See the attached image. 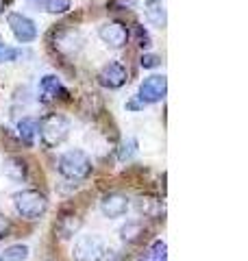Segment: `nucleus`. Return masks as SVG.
Wrapping results in <instances>:
<instances>
[{
    "instance_id": "obj_1",
    "label": "nucleus",
    "mask_w": 248,
    "mask_h": 261,
    "mask_svg": "<svg viewBox=\"0 0 248 261\" xmlns=\"http://www.w3.org/2000/svg\"><path fill=\"white\" fill-rule=\"evenodd\" d=\"M57 170H59V174L70 178V181H83V178H87L89 174H92V159H89V154L85 150H68L63 152L59 157V166H57Z\"/></svg>"
},
{
    "instance_id": "obj_2",
    "label": "nucleus",
    "mask_w": 248,
    "mask_h": 261,
    "mask_svg": "<svg viewBox=\"0 0 248 261\" xmlns=\"http://www.w3.org/2000/svg\"><path fill=\"white\" fill-rule=\"evenodd\" d=\"M37 133L41 137V142L48 148H55V146L63 144L70 135V120L61 116V113H48L46 118H41V122H37Z\"/></svg>"
},
{
    "instance_id": "obj_3",
    "label": "nucleus",
    "mask_w": 248,
    "mask_h": 261,
    "mask_svg": "<svg viewBox=\"0 0 248 261\" xmlns=\"http://www.w3.org/2000/svg\"><path fill=\"white\" fill-rule=\"evenodd\" d=\"M13 207L18 211V216L27 220H37L46 214L48 200L46 196L37 190H22L18 194H13Z\"/></svg>"
},
{
    "instance_id": "obj_4",
    "label": "nucleus",
    "mask_w": 248,
    "mask_h": 261,
    "mask_svg": "<svg viewBox=\"0 0 248 261\" xmlns=\"http://www.w3.org/2000/svg\"><path fill=\"white\" fill-rule=\"evenodd\" d=\"M105 252V242L101 235H81V238L77 240V244H74V261H101Z\"/></svg>"
},
{
    "instance_id": "obj_5",
    "label": "nucleus",
    "mask_w": 248,
    "mask_h": 261,
    "mask_svg": "<svg viewBox=\"0 0 248 261\" xmlns=\"http://www.w3.org/2000/svg\"><path fill=\"white\" fill-rule=\"evenodd\" d=\"M7 22H9V29L13 33V37L18 39L20 44H31V42H35V37H37V27H35V22H33L31 18H27V15H22V13H9L7 15Z\"/></svg>"
},
{
    "instance_id": "obj_6",
    "label": "nucleus",
    "mask_w": 248,
    "mask_h": 261,
    "mask_svg": "<svg viewBox=\"0 0 248 261\" xmlns=\"http://www.w3.org/2000/svg\"><path fill=\"white\" fill-rule=\"evenodd\" d=\"M165 92H168V79H165L163 74H153V76L144 79V83L139 85L137 98L144 105L146 102H159L165 98Z\"/></svg>"
},
{
    "instance_id": "obj_7",
    "label": "nucleus",
    "mask_w": 248,
    "mask_h": 261,
    "mask_svg": "<svg viewBox=\"0 0 248 261\" xmlns=\"http://www.w3.org/2000/svg\"><path fill=\"white\" fill-rule=\"evenodd\" d=\"M129 79V72L122 63L118 61H109L107 65H103L101 72H98V83L103 87H109V89H120Z\"/></svg>"
},
{
    "instance_id": "obj_8",
    "label": "nucleus",
    "mask_w": 248,
    "mask_h": 261,
    "mask_svg": "<svg viewBox=\"0 0 248 261\" xmlns=\"http://www.w3.org/2000/svg\"><path fill=\"white\" fill-rule=\"evenodd\" d=\"M98 37L109 48H122L129 42V31L118 22H105L98 27Z\"/></svg>"
},
{
    "instance_id": "obj_9",
    "label": "nucleus",
    "mask_w": 248,
    "mask_h": 261,
    "mask_svg": "<svg viewBox=\"0 0 248 261\" xmlns=\"http://www.w3.org/2000/svg\"><path fill=\"white\" fill-rule=\"evenodd\" d=\"M55 48L59 50L61 55H77L81 48H83V37L79 31H72V29H65V31H59L55 35Z\"/></svg>"
},
{
    "instance_id": "obj_10",
    "label": "nucleus",
    "mask_w": 248,
    "mask_h": 261,
    "mask_svg": "<svg viewBox=\"0 0 248 261\" xmlns=\"http://www.w3.org/2000/svg\"><path fill=\"white\" fill-rule=\"evenodd\" d=\"M127 209H129V198L124 194L111 192V194H105L101 200V211L105 218H120L127 214Z\"/></svg>"
},
{
    "instance_id": "obj_11",
    "label": "nucleus",
    "mask_w": 248,
    "mask_h": 261,
    "mask_svg": "<svg viewBox=\"0 0 248 261\" xmlns=\"http://www.w3.org/2000/svg\"><path fill=\"white\" fill-rule=\"evenodd\" d=\"M68 96V89L61 85V81L55 74H46L39 81V98L44 102H53L57 98H65Z\"/></svg>"
},
{
    "instance_id": "obj_12",
    "label": "nucleus",
    "mask_w": 248,
    "mask_h": 261,
    "mask_svg": "<svg viewBox=\"0 0 248 261\" xmlns=\"http://www.w3.org/2000/svg\"><path fill=\"white\" fill-rule=\"evenodd\" d=\"M81 224H83V220H81L77 214H63V216L59 218V222H57L55 231H57V235H59L61 240H70V238H74V235H77V231L81 228Z\"/></svg>"
},
{
    "instance_id": "obj_13",
    "label": "nucleus",
    "mask_w": 248,
    "mask_h": 261,
    "mask_svg": "<svg viewBox=\"0 0 248 261\" xmlns=\"http://www.w3.org/2000/svg\"><path fill=\"white\" fill-rule=\"evenodd\" d=\"M135 209L137 214H142L146 218H159L163 214V202L159 198H155V196H137Z\"/></svg>"
},
{
    "instance_id": "obj_14",
    "label": "nucleus",
    "mask_w": 248,
    "mask_h": 261,
    "mask_svg": "<svg viewBox=\"0 0 248 261\" xmlns=\"http://www.w3.org/2000/svg\"><path fill=\"white\" fill-rule=\"evenodd\" d=\"M146 20L153 24V27H165V7H163V0H146Z\"/></svg>"
},
{
    "instance_id": "obj_15",
    "label": "nucleus",
    "mask_w": 248,
    "mask_h": 261,
    "mask_svg": "<svg viewBox=\"0 0 248 261\" xmlns=\"http://www.w3.org/2000/svg\"><path fill=\"white\" fill-rule=\"evenodd\" d=\"M3 172L13 181H22V178H27V163L22 157H9L3 163Z\"/></svg>"
},
{
    "instance_id": "obj_16",
    "label": "nucleus",
    "mask_w": 248,
    "mask_h": 261,
    "mask_svg": "<svg viewBox=\"0 0 248 261\" xmlns=\"http://www.w3.org/2000/svg\"><path fill=\"white\" fill-rule=\"evenodd\" d=\"M144 235H146V226L142 222H137V220H131V222H127L120 228V238L127 244H135L142 240Z\"/></svg>"
},
{
    "instance_id": "obj_17",
    "label": "nucleus",
    "mask_w": 248,
    "mask_h": 261,
    "mask_svg": "<svg viewBox=\"0 0 248 261\" xmlns=\"http://www.w3.org/2000/svg\"><path fill=\"white\" fill-rule=\"evenodd\" d=\"M18 133H20L24 144L33 146V142H35V135H37V120L35 118H22L20 124H18Z\"/></svg>"
},
{
    "instance_id": "obj_18",
    "label": "nucleus",
    "mask_w": 248,
    "mask_h": 261,
    "mask_svg": "<svg viewBox=\"0 0 248 261\" xmlns=\"http://www.w3.org/2000/svg\"><path fill=\"white\" fill-rule=\"evenodd\" d=\"M168 246H165V242H161V240H157L151 248H148V252L142 257V261H165L168 259Z\"/></svg>"
},
{
    "instance_id": "obj_19",
    "label": "nucleus",
    "mask_w": 248,
    "mask_h": 261,
    "mask_svg": "<svg viewBox=\"0 0 248 261\" xmlns=\"http://www.w3.org/2000/svg\"><path fill=\"white\" fill-rule=\"evenodd\" d=\"M27 257H29V246H24V244H13V246L5 248L3 261H24Z\"/></svg>"
},
{
    "instance_id": "obj_20",
    "label": "nucleus",
    "mask_w": 248,
    "mask_h": 261,
    "mask_svg": "<svg viewBox=\"0 0 248 261\" xmlns=\"http://www.w3.org/2000/svg\"><path fill=\"white\" fill-rule=\"evenodd\" d=\"M70 5H72V0H46V3H44L46 11H48V13H53V15H57V13H65V11L70 9Z\"/></svg>"
},
{
    "instance_id": "obj_21",
    "label": "nucleus",
    "mask_w": 248,
    "mask_h": 261,
    "mask_svg": "<svg viewBox=\"0 0 248 261\" xmlns=\"http://www.w3.org/2000/svg\"><path fill=\"white\" fill-rule=\"evenodd\" d=\"M135 148H137V142L131 137V140H127L122 146H120V152H118V157H120V161H127V159H131L135 154Z\"/></svg>"
},
{
    "instance_id": "obj_22",
    "label": "nucleus",
    "mask_w": 248,
    "mask_h": 261,
    "mask_svg": "<svg viewBox=\"0 0 248 261\" xmlns=\"http://www.w3.org/2000/svg\"><path fill=\"white\" fill-rule=\"evenodd\" d=\"M18 57H20V50L7 46L3 42V37H0V63H3V61H13V59H18Z\"/></svg>"
},
{
    "instance_id": "obj_23",
    "label": "nucleus",
    "mask_w": 248,
    "mask_h": 261,
    "mask_svg": "<svg viewBox=\"0 0 248 261\" xmlns=\"http://www.w3.org/2000/svg\"><path fill=\"white\" fill-rule=\"evenodd\" d=\"M139 65L146 68V70L159 68V65H161V57L159 55H153V53H146V55H142V59H139Z\"/></svg>"
},
{
    "instance_id": "obj_24",
    "label": "nucleus",
    "mask_w": 248,
    "mask_h": 261,
    "mask_svg": "<svg viewBox=\"0 0 248 261\" xmlns=\"http://www.w3.org/2000/svg\"><path fill=\"white\" fill-rule=\"evenodd\" d=\"M11 220L7 218L5 214H0V240H5V238H9L11 235Z\"/></svg>"
},
{
    "instance_id": "obj_25",
    "label": "nucleus",
    "mask_w": 248,
    "mask_h": 261,
    "mask_svg": "<svg viewBox=\"0 0 248 261\" xmlns=\"http://www.w3.org/2000/svg\"><path fill=\"white\" fill-rule=\"evenodd\" d=\"M135 33H137V42H139V46H142V48H148V46H151V37H148V33H146L142 27H137Z\"/></svg>"
},
{
    "instance_id": "obj_26",
    "label": "nucleus",
    "mask_w": 248,
    "mask_h": 261,
    "mask_svg": "<svg viewBox=\"0 0 248 261\" xmlns=\"http://www.w3.org/2000/svg\"><path fill=\"white\" fill-rule=\"evenodd\" d=\"M101 261H122V257H120V252H115V250H105Z\"/></svg>"
},
{
    "instance_id": "obj_27",
    "label": "nucleus",
    "mask_w": 248,
    "mask_h": 261,
    "mask_svg": "<svg viewBox=\"0 0 248 261\" xmlns=\"http://www.w3.org/2000/svg\"><path fill=\"white\" fill-rule=\"evenodd\" d=\"M127 107H129V109H133V111H137V109H142V107H144V102H142V100H139V102H137V100H131Z\"/></svg>"
},
{
    "instance_id": "obj_28",
    "label": "nucleus",
    "mask_w": 248,
    "mask_h": 261,
    "mask_svg": "<svg viewBox=\"0 0 248 261\" xmlns=\"http://www.w3.org/2000/svg\"><path fill=\"white\" fill-rule=\"evenodd\" d=\"M27 3H29L31 7H35V9H41V7H44V3H46V0H27Z\"/></svg>"
},
{
    "instance_id": "obj_29",
    "label": "nucleus",
    "mask_w": 248,
    "mask_h": 261,
    "mask_svg": "<svg viewBox=\"0 0 248 261\" xmlns=\"http://www.w3.org/2000/svg\"><path fill=\"white\" fill-rule=\"evenodd\" d=\"M5 3L7 0H0V13H3V9H5Z\"/></svg>"
},
{
    "instance_id": "obj_30",
    "label": "nucleus",
    "mask_w": 248,
    "mask_h": 261,
    "mask_svg": "<svg viewBox=\"0 0 248 261\" xmlns=\"http://www.w3.org/2000/svg\"><path fill=\"white\" fill-rule=\"evenodd\" d=\"M0 261H3V257H0Z\"/></svg>"
}]
</instances>
